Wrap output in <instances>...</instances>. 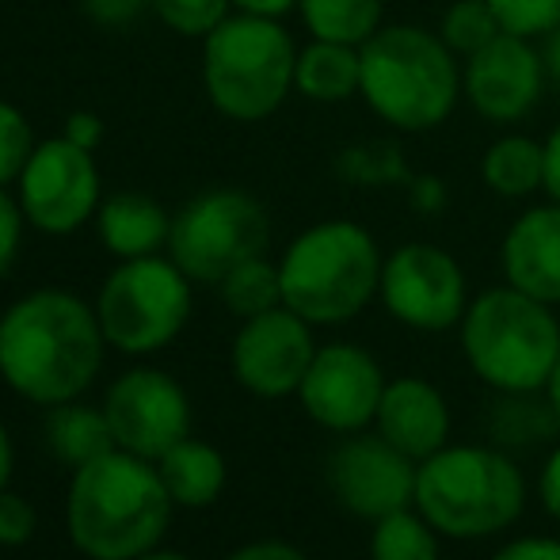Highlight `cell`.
<instances>
[{"label": "cell", "mask_w": 560, "mask_h": 560, "mask_svg": "<svg viewBox=\"0 0 560 560\" xmlns=\"http://www.w3.org/2000/svg\"><path fill=\"white\" fill-rule=\"evenodd\" d=\"M104 328L69 290H35L0 317V374L35 405L77 400L100 374Z\"/></svg>", "instance_id": "cell-1"}, {"label": "cell", "mask_w": 560, "mask_h": 560, "mask_svg": "<svg viewBox=\"0 0 560 560\" xmlns=\"http://www.w3.org/2000/svg\"><path fill=\"white\" fill-rule=\"evenodd\" d=\"M172 508L156 465L115 446L77 469L66 503L69 538L92 560H138L164 538Z\"/></svg>", "instance_id": "cell-2"}, {"label": "cell", "mask_w": 560, "mask_h": 560, "mask_svg": "<svg viewBox=\"0 0 560 560\" xmlns=\"http://www.w3.org/2000/svg\"><path fill=\"white\" fill-rule=\"evenodd\" d=\"M366 107L400 133H428L454 115L465 96L462 61L443 35L416 23H393L359 46Z\"/></svg>", "instance_id": "cell-3"}, {"label": "cell", "mask_w": 560, "mask_h": 560, "mask_svg": "<svg viewBox=\"0 0 560 560\" xmlns=\"http://www.w3.org/2000/svg\"><path fill=\"white\" fill-rule=\"evenodd\" d=\"M382 264L377 241L359 222L310 225L279 264L282 305L310 325H343L377 298Z\"/></svg>", "instance_id": "cell-4"}, {"label": "cell", "mask_w": 560, "mask_h": 560, "mask_svg": "<svg viewBox=\"0 0 560 560\" xmlns=\"http://www.w3.org/2000/svg\"><path fill=\"white\" fill-rule=\"evenodd\" d=\"M523 469L495 446H443L420 462L416 511L446 538H488L523 515Z\"/></svg>", "instance_id": "cell-5"}, {"label": "cell", "mask_w": 560, "mask_h": 560, "mask_svg": "<svg viewBox=\"0 0 560 560\" xmlns=\"http://www.w3.org/2000/svg\"><path fill=\"white\" fill-rule=\"evenodd\" d=\"M462 351L492 389L541 393L560 359V320L553 305L515 287L485 290L462 317Z\"/></svg>", "instance_id": "cell-6"}, {"label": "cell", "mask_w": 560, "mask_h": 560, "mask_svg": "<svg viewBox=\"0 0 560 560\" xmlns=\"http://www.w3.org/2000/svg\"><path fill=\"white\" fill-rule=\"evenodd\" d=\"M298 46L271 15L236 12L207 35L202 84L210 104L233 122H264L294 89Z\"/></svg>", "instance_id": "cell-7"}, {"label": "cell", "mask_w": 560, "mask_h": 560, "mask_svg": "<svg viewBox=\"0 0 560 560\" xmlns=\"http://www.w3.org/2000/svg\"><path fill=\"white\" fill-rule=\"evenodd\" d=\"M96 317L107 343L126 354H149L168 347L191 317V279L176 259L141 256L122 259L100 290Z\"/></svg>", "instance_id": "cell-8"}, {"label": "cell", "mask_w": 560, "mask_h": 560, "mask_svg": "<svg viewBox=\"0 0 560 560\" xmlns=\"http://www.w3.org/2000/svg\"><path fill=\"white\" fill-rule=\"evenodd\" d=\"M271 244V218L264 202L236 187H214V191L191 199L172 218L168 252L176 267L191 282H222L244 259H256Z\"/></svg>", "instance_id": "cell-9"}, {"label": "cell", "mask_w": 560, "mask_h": 560, "mask_svg": "<svg viewBox=\"0 0 560 560\" xmlns=\"http://www.w3.org/2000/svg\"><path fill=\"white\" fill-rule=\"evenodd\" d=\"M377 298L400 325L416 332H446L462 325L469 310V282H465L462 264L446 248L416 241L397 248L382 264Z\"/></svg>", "instance_id": "cell-10"}, {"label": "cell", "mask_w": 560, "mask_h": 560, "mask_svg": "<svg viewBox=\"0 0 560 560\" xmlns=\"http://www.w3.org/2000/svg\"><path fill=\"white\" fill-rule=\"evenodd\" d=\"M23 218L54 236L77 233L100 210V168L89 149L69 138H50L35 145L20 176Z\"/></svg>", "instance_id": "cell-11"}, {"label": "cell", "mask_w": 560, "mask_h": 560, "mask_svg": "<svg viewBox=\"0 0 560 560\" xmlns=\"http://www.w3.org/2000/svg\"><path fill=\"white\" fill-rule=\"evenodd\" d=\"M416 472L420 462L400 454L382 435H362V431L343 439L328 457V488L339 508L366 523L416 508Z\"/></svg>", "instance_id": "cell-12"}, {"label": "cell", "mask_w": 560, "mask_h": 560, "mask_svg": "<svg viewBox=\"0 0 560 560\" xmlns=\"http://www.w3.org/2000/svg\"><path fill=\"white\" fill-rule=\"evenodd\" d=\"M382 393L385 374L366 347L328 343L317 347L298 397H302V408L313 423L339 431V435H354V431H366L374 423Z\"/></svg>", "instance_id": "cell-13"}, {"label": "cell", "mask_w": 560, "mask_h": 560, "mask_svg": "<svg viewBox=\"0 0 560 560\" xmlns=\"http://www.w3.org/2000/svg\"><path fill=\"white\" fill-rule=\"evenodd\" d=\"M118 450L156 462L191 431V405L179 382L164 370H130L112 385L104 400Z\"/></svg>", "instance_id": "cell-14"}, {"label": "cell", "mask_w": 560, "mask_h": 560, "mask_svg": "<svg viewBox=\"0 0 560 560\" xmlns=\"http://www.w3.org/2000/svg\"><path fill=\"white\" fill-rule=\"evenodd\" d=\"M313 354H317L313 325L279 305V310L244 320L233 339V374L252 397L282 400L302 389Z\"/></svg>", "instance_id": "cell-15"}, {"label": "cell", "mask_w": 560, "mask_h": 560, "mask_svg": "<svg viewBox=\"0 0 560 560\" xmlns=\"http://www.w3.org/2000/svg\"><path fill=\"white\" fill-rule=\"evenodd\" d=\"M465 100L488 122H518L546 96V61L541 50L523 35L500 31L485 50L462 66Z\"/></svg>", "instance_id": "cell-16"}, {"label": "cell", "mask_w": 560, "mask_h": 560, "mask_svg": "<svg viewBox=\"0 0 560 560\" xmlns=\"http://www.w3.org/2000/svg\"><path fill=\"white\" fill-rule=\"evenodd\" d=\"M374 428L385 443H393L412 462H428L450 439V408L446 397L428 377H397L385 382L382 405H377Z\"/></svg>", "instance_id": "cell-17"}, {"label": "cell", "mask_w": 560, "mask_h": 560, "mask_svg": "<svg viewBox=\"0 0 560 560\" xmlns=\"http://www.w3.org/2000/svg\"><path fill=\"white\" fill-rule=\"evenodd\" d=\"M500 259L508 287L560 305V202L549 199L546 207H530L515 218L503 236Z\"/></svg>", "instance_id": "cell-18"}, {"label": "cell", "mask_w": 560, "mask_h": 560, "mask_svg": "<svg viewBox=\"0 0 560 560\" xmlns=\"http://www.w3.org/2000/svg\"><path fill=\"white\" fill-rule=\"evenodd\" d=\"M96 225L104 248L118 259L156 256L161 248H168V236H172L168 210L138 191H122L112 195L107 202H100Z\"/></svg>", "instance_id": "cell-19"}, {"label": "cell", "mask_w": 560, "mask_h": 560, "mask_svg": "<svg viewBox=\"0 0 560 560\" xmlns=\"http://www.w3.org/2000/svg\"><path fill=\"white\" fill-rule=\"evenodd\" d=\"M294 89L313 104H343L362 92V54L359 46L313 38L298 50Z\"/></svg>", "instance_id": "cell-20"}, {"label": "cell", "mask_w": 560, "mask_h": 560, "mask_svg": "<svg viewBox=\"0 0 560 560\" xmlns=\"http://www.w3.org/2000/svg\"><path fill=\"white\" fill-rule=\"evenodd\" d=\"M156 472L179 508H210L225 488V457L191 435L156 457Z\"/></svg>", "instance_id": "cell-21"}, {"label": "cell", "mask_w": 560, "mask_h": 560, "mask_svg": "<svg viewBox=\"0 0 560 560\" xmlns=\"http://www.w3.org/2000/svg\"><path fill=\"white\" fill-rule=\"evenodd\" d=\"M480 179L500 199H526L546 191V141L526 133H503L480 156Z\"/></svg>", "instance_id": "cell-22"}, {"label": "cell", "mask_w": 560, "mask_h": 560, "mask_svg": "<svg viewBox=\"0 0 560 560\" xmlns=\"http://www.w3.org/2000/svg\"><path fill=\"white\" fill-rule=\"evenodd\" d=\"M46 443H50V450L61 462L73 465V469L112 454L118 446L104 408L77 405V400H66V405L50 408V416H46Z\"/></svg>", "instance_id": "cell-23"}, {"label": "cell", "mask_w": 560, "mask_h": 560, "mask_svg": "<svg viewBox=\"0 0 560 560\" xmlns=\"http://www.w3.org/2000/svg\"><path fill=\"white\" fill-rule=\"evenodd\" d=\"M298 12L313 38L362 46L382 31L385 0H298Z\"/></svg>", "instance_id": "cell-24"}, {"label": "cell", "mask_w": 560, "mask_h": 560, "mask_svg": "<svg viewBox=\"0 0 560 560\" xmlns=\"http://www.w3.org/2000/svg\"><path fill=\"white\" fill-rule=\"evenodd\" d=\"M560 431L553 400H538V393H503V405L492 408V435L515 450L549 443Z\"/></svg>", "instance_id": "cell-25"}, {"label": "cell", "mask_w": 560, "mask_h": 560, "mask_svg": "<svg viewBox=\"0 0 560 560\" xmlns=\"http://www.w3.org/2000/svg\"><path fill=\"white\" fill-rule=\"evenodd\" d=\"M218 290H222L225 310L236 313V317L252 320V317H259V313H271L282 305L279 264H271L267 256L244 259L241 267H233V271L218 282Z\"/></svg>", "instance_id": "cell-26"}, {"label": "cell", "mask_w": 560, "mask_h": 560, "mask_svg": "<svg viewBox=\"0 0 560 560\" xmlns=\"http://www.w3.org/2000/svg\"><path fill=\"white\" fill-rule=\"evenodd\" d=\"M435 526L420 511L405 508L397 515H385L374 523L370 538V560H439Z\"/></svg>", "instance_id": "cell-27"}, {"label": "cell", "mask_w": 560, "mask_h": 560, "mask_svg": "<svg viewBox=\"0 0 560 560\" xmlns=\"http://www.w3.org/2000/svg\"><path fill=\"white\" fill-rule=\"evenodd\" d=\"M336 172L354 187H393L412 179L405 156H400L397 141H362V145H351L339 153Z\"/></svg>", "instance_id": "cell-28"}, {"label": "cell", "mask_w": 560, "mask_h": 560, "mask_svg": "<svg viewBox=\"0 0 560 560\" xmlns=\"http://www.w3.org/2000/svg\"><path fill=\"white\" fill-rule=\"evenodd\" d=\"M500 31L503 27H500V20H495L488 0H454V4L446 8L439 35H443V43L465 61L477 50H485Z\"/></svg>", "instance_id": "cell-29"}, {"label": "cell", "mask_w": 560, "mask_h": 560, "mask_svg": "<svg viewBox=\"0 0 560 560\" xmlns=\"http://www.w3.org/2000/svg\"><path fill=\"white\" fill-rule=\"evenodd\" d=\"M233 0H153V12L164 27L187 38H207L222 20H229Z\"/></svg>", "instance_id": "cell-30"}, {"label": "cell", "mask_w": 560, "mask_h": 560, "mask_svg": "<svg viewBox=\"0 0 560 560\" xmlns=\"http://www.w3.org/2000/svg\"><path fill=\"white\" fill-rule=\"evenodd\" d=\"M31 153H35V138H31L27 115L0 100V187L20 184Z\"/></svg>", "instance_id": "cell-31"}, {"label": "cell", "mask_w": 560, "mask_h": 560, "mask_svg": "<svg viewBox=\"0 0 560 560\" xmlns=\"http://www.w3.org/2000/svg\"><path fill=\"white\" fill-rule=\"evenodd\" d=\"M503 31L541 38L560 23V0H488Z\"/></svg>", "instance_id": "cell-32"}, {"label": "cell", "mask_w": 560, "mask_h": 560, "mask_svg": "<svg viewBox=\"0 0 560 560\" xmlns=\"http://www.w3.org/2000/svg\"><path fill=\"white\" fill-rule=\"evenodd\" d=\"M35 508H31L23 495L15 492H0V546L15 549V546H27L31 538H35Z\"/></svg>", "instance_id": "cell-33"}, {"label": "cell", "mask_w": 560, "mask_h": 560, "mask_svg": "<svg viewBox=\"0 0 560 560\" xmlns=\"http://www.w3.org/2000/svg\"><path fill=\"white\" fill-rule=\"evenodd\" d=\"M23 210H20V202L12 199V195L0 187V275L12 267V259H15V252H20V236H23Z\"/></svg>", "instance_id": "cell-34"}, {"label": "cell", "mask_w": 560, "mask_h": 560, "mask_svg": "<svg viewBox=\"0 0 560 560\" xmlns=\"http://www.w3.org/2000/svg\"><path fill=\"white\" fill-rule=\"evenodd\" d=\"M81 8L100 27H126V23L138 20L145 8H153V0H81Z\"/></svg>", "instance_id": "cell-35"}, {"label": "cell", "mask_w": 560, "mask_h": 560, "mask_svg": "<svg viewBox=\"0 0 560 560\" xmlns=\"http://www.w3.org/2000/svg\"><path fill=\"white\" fill-rule=\"evenodd\" d=\"M492 560H560V541L557 538H518V541H508Z\"/></svg>", "instance_id": "cell-36"}, {"label": "cell", "mask_w": 560, "mask_h": 560, "mask_svg": "<svg viewBox=\"0 0 560 560\" xmlns=\"http://www.w3.org/2000/svg\"><path fill=\"white\" fill-rule=\"evenodd\" d=\"M61 138H69L73 145L96 153V145L104 141V122H100V115H92V112H73L66 118V133H61Z\"/></svg>", "instance_id": "cell-37"}, {"label": "cell", "mask_w": 560, "mask_h": 560, "mask_svg": "<svg viewBox=\"0 0 560 560\" xmlns=\"http://www.w3.org/2000/svg\"><path fill=\"white\" fill-rule=\"evenodd\" d=\"M538 495H541V508H546V515L560 523V446L546 457V465H541Z\"/></svg>", "instance_id": "cell-38"}, {"label": "cell", "mask_w": 560, "mask_h": 560, "mask_svg": "<svg viewBox=\"0 0 560 560\" xmlns=\"http://www.w3.org/2000/svg\"><path fill=\"white\" fill-rule=\"evenodd\" d=\"M225 560H310V557L302 549L287 546V541H252V546H241Z\"/></svg>", "instance_id": "cell-39"}, {"label": "cell", "mask_w": 560, "mask_h": 560, "mask_svg": "<svg viewBox=\"0 0 560 560\" xmlns=\"http://www.w3.org/2000/svg\"><path fill=\"white\" fill-rule=\"evenodd\" d=\"M408 199H412L416 210H443L446 202V187L443 179H431V176H412L408 179Z\"/></svg>", "instance_id": "cell-40"}, {"label": "cell", "mask_w": 560, "mask_h": 560, "mask_svg": "<svg viewBox=\"0 0 560 560\" xmlns=\"http://www.w3.org/2000/svg\"><path fill=\"white\" fill-rule=\"evenodd\" d=\"M546 195L560 202V122L546 138Z\"/></svg>", "instance_id": "cell-41"}, {"label": "cell", "mask_w": 560, "mask_h": 560, "mask_svg": "<svg viewBox=\"0 0 560 560\" xmlns=\"http://www.w3.org/2000/svg\"><path fill=\"white\" fill-rule=\"evenodd\" d=\"M233 8L248 15H271V20H279L290 8H298V0H233Z\"/></svg>", "instance_id": "cell-42"}, {"label": "cell", "mask_w": 560, "mask_h": 560, "mask_svg": "<svg viewBox=\"0 0 560 560\" xmlns=\"http://www.w3.org/2000/svg\"><path fill=\"white\" fill-rule=\"evenodd\" d=\"M541 61H546L549 81L560 89V23L549 31V35H541Z\"/></svg>", "instance_id": "cell-43"}, {"label": "cell", "mask_w": 560, "mask_h": 560, "mask_svg": "<svg viewBox=\"0 0 560 560\" xmlns=\"http://www.w3.org/2000/svg\"><path fill=\"white\" fill-rule=\"evenodd\" d=\"M8 477H12V439L0 423V492L8 488Z\"/></svg>", "instance_id": "cell-44"}, {"label": "cell", "mask_w": 560, "mask_h": 560, "mask_svg": "<svg viewBox=\"0 0 560 560\" xmlns=\"http://www.w3.org/2000/svg\"><path fill=\"white\" fill-rule=\"evenodd\" d=\"M546 397L553 400V408H557V416H560V359H557L553 374H549V382H546Z\"/></svg>", "instance_id": "cell-45"}, {"label": "cell", "mask_w": 560, "mask_h": 560, "mask_svg": "<svg viewBox=\"0 0 560 560\" xmlns=\"http://www.w3.org/2000/svg\"><path fill=\"white\" fill-rule=\"evenodd\" d=\"M138 560H191V557H184V553H145V557H138Z\"/></svg>", "instance_id": "cell-46"}]
</instances>
